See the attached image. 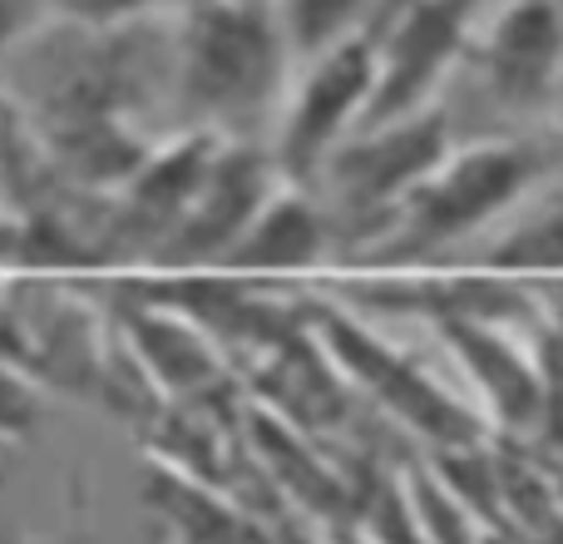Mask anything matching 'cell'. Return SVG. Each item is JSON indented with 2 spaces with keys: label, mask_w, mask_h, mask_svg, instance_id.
Listing matches in <instances>:
<instances>
[{
  "label": "cell",
  "mask_w": 563,
  "mask_h": 544,
  "mask_svg": "<svg viewBox=\"0 0 563 544\" xmlns=\"http://www.w3.org/2000/svg\"><path fill=\"white\" fill-rule=\"evenodd\" d=\"M291 75V40L277 0H194L178 25L174 79L184 105L213 124L267 115Z\"/></svg>",
  "instance_id": "obj_1"
},
{
  "label": "cell",
  "mask_w": 563,
  "mask_h": 544,
  "mask_svg": "<svg viewBox=\"0 0 563 544\" xmlns=\"http://www.w3.org/2000/svg\"><path fill=\"white\" fill-rule=\"evenodd\" d=\"M376 95V40L351 35L291 59L273 115V168L282 178H321L327 159L366 124Z\"/></svg>",
  "instance_id": "obj_2"
},
{
  "label": "cell",
  "mask_w": 563,
  "mask_h": 544,
  "mask_svg": "<svg viewBox=\"0 0 563 544\" xmlns=\"http://www.w3.org/2000/svg\"><path fill=\"white\" fill-rule=\"evenodd\" d=\"M534 178H539V154L525 144L489 139V144L450 149L426 174V184L400 204L396 214L400 233L416 248L465 238L475 228L495 224L505 208H515L534 188Z\"/></svg>",
  "instance_id": "obj_3"
},
{
  "label": "cell",
  "mask_w": 563,
  "mask_h": 544,
  "mask_svg": "<svg viewBox=\"0 0 563 544\" xmlns=\"http://www.w3.org/2000/svg\"><path fill=\"white\" fill-rule=\"evenodd\" d=\"M489 0H400L376 30V95L366 124L435 109V89L475 45Z\"/></svg>",
  "instance_id": "obj_4"
},
{
  "label": "cell",
  "mask_w": 563,
  "mask_h": 544,
  "mask_svg": "<svg viewBox=\"0 0 563 544\" xmlns=\"http://www.w3.org/2000/svg\"><path fill=\"white\" fill-rule=\"evenodd\" d=\"M455 149L450 124L440 109H420L406 119L361 124L336 154L327 159L321 178H331L341 204L356 214H400L426 174Z\"/></svg>",
  "instance_id": "obj_5"
},
{
  "label": "cell",
  "mask_w": 563,
  "mask_h": 544,
  "mask_svg": "<svg viewBox=\"0 0 563 544\" xmlns=\"http://www.w3.org/2000/svg\"><path fill=\"white\" fill-rule=\"evenodd\" d=\"M273 154H257L247 144H218L213 164H208L203 184H198L194 204L174 224V233L154 248V263H223L228 248L247 233L257 208L273 198Z\"/></svg>",
  "instance_id": "obj_6"
},
{
  "label": "cell",
  "mask_w": 563,
  "mask_h": 544,
  "mask_svg": "<svg viewBox=\"0 0 563 544\" xmlns=\"http://www.w3.org/2000/svg\"><path fill=\"white\" fill-rule=\"evenodd\" d=\"M485 89L499 105L534 109L563 85V10L559 0H505L475 35Z\"/></svg>",
  "instance_id": "obj_7"
},
{
  "label": "cell",
  "mask_w": 563,
  "mask_h": 544,
  "mask_svg": "<svg viewBox=\"0 0 563 544\" xmlns=\"http://www.w3.org/2000/svg\"><path fill=\"white\" fill-rule=\"evenodd\" d=\"M218 144L223 139L213 129H198V134H184L178 144L158 149V154H144V164L124 178V218H129V228H139L148 238V253L174 233L184 208L194 204Z\"/></svg>",
  "instance_id": "obj_8"
},
{
  "label": "cell",
  "mask_w": 563,
  "mask_h": 544,
  "mask_svg": "<svg viewBox=\"0 0 563 544\" xmlns=\"http://www.w3.org/2000/svg\"><path fill=\"white\" fill-rule=\"evenodd\" d=\"M327 248V218L317 214V204L301 194H273L257 218L247 224V233L228 248L223 263L233 268H307Z\"/></svg>",
  "instance_id": "obj_9"
},
{
  "label": "cell",
  "mask_w": 563,
  "mask_h": 544,
  "mask_svg": "<svg viewBox=\"0 0 563 544\" xmlns=\"http://www.w3.org/2000/svg\"><path fill=\"white\" fill-rule=\"evenodd\" d=\"M400 0H277L291 40V59L317 55L351 35H376Z\"/></svg>",
  "instance_id": "obj_10"
},
{
  "label": "cell",
  "mask_w": 563,
  "mask_h": 544,
  "mask_svg": "<svg viewBox=\"0 0 563 544\" xmlns=\"http://www.w3.org/2000/svg\"><path fill=\"white\" fill-rule=\"evenodd\" d=\"M495 263L515 268H563V208H544L525 228L509 233L505 248H495Z\"/></svg>",
  "instance_id": "obj_11"
},
{
  "label": "cell",
  "mask_w": 563,
  "mask_h": 544,
  "mask_svg": "<svg viewBox=\"0 0 563 544\" xmlns=\"http://www.w3.org/2000/svg\"><path fill=\"white\" fill-rule=\"evenodd\" d=\"M49 6L65 10V15L79 20V25H124V20L154 10L158 0H49Z\"/></svg>",
  "instance_id": "obj_12"
},
{
  "label": "cell",
  "mask_w": 563,
  "mask_h": 544,
  "mask_svg": "<svg viewBox=\"0 0 563 544\" xmlns=\"http://www.w3.org/2000/svg\"><path fill=\"white\" fill-rule=\"evenodd\" d=\"M45 6L49 0H0V55L35 30V20H40Z\"/></svg>",
  "instance_id": "obj_13"
},
{
  "label": "cell",
  "mask_w": 563,
  "mask_h": 544,
  "mask_svg": "<svg viewBox=\"0 0 563 544\" xmlns=\"http://www.w3.org/2000/svg\"><path fill=\"white\" fill-rule=\"evenodd\" d=\"M554 105H559V115H563V85H559V99H554Z\"/></svg>",
  "instance_id": "obj_14"
}]
</instances>
